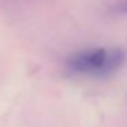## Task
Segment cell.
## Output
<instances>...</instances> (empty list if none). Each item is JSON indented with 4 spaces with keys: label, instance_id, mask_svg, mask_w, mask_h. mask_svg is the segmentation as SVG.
Wrapping results in <instances>:
<instances>
[{
    "label": "cell",
    "instance_id": "1",
    "mask_svg": "<svg viewBox=\"0 0 127 127\" xmlns=\"http://www.w3.org/2000/svg\"><path fill=\"white\" fill-rule=\"evenodd\" d=\"M107 53L108 49L105 48H90L78 51L67 58L66 67L72 74L92 75L97 78L105 63Z\"/></svg>",
    "mask_w": 127,
    "mask_h": 127
},
{
    "label": "cell",
    "instance_id": "2",
    "mask_svg": "<svg viewBox=\"0 0 127 127\" xmlns=\"http://www.w3.org/2000/svg\"><path fill=\"white\" fill-rule=\"evenodd\" d=\"M126 60H127V53L123 48H112V49H108L105 63L102 66L101 71L98 72L97 78L104 79V78H109L112 75H115L124 66Z\"/></svg>",
    "mask_w": 127,
    "mask_h": 127
},
{
    "label": "cell",
    "instance_id": "3",
    "mask_svg": "<svg viewBox=\"0 0 127 127\" xmlns=\"http://www.w3.org/2000/svg\"><path fill=\"white\" fill-rule=\"evenodd\" d=\"M126 11H127V3H126Z\"/></svg>",
    "mask_w": 127,
    "mask_h": 127
}]
</instances>
